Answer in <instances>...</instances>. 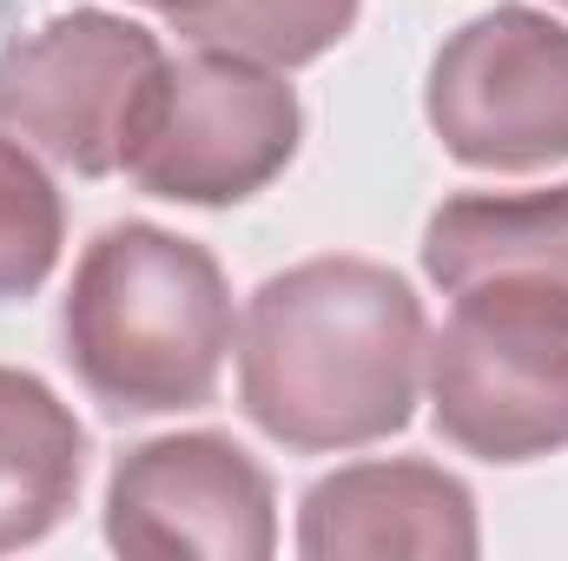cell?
<instances>
[{
    "mask_svg": "<svg viewBox=\"0 0 568 561\" xmlns=\"http://www.w3.org/2000/svg\"><path fill=\"white\" fill-rule=\"evenodd\" d=\"M429 357L424 297L377 258H304L239 317V404L297 456L371 449L417 417Z\"/></svg>",
    "mask_w": 568,
    "mask_h": 561,
    "instance_id": "obj_1",
    "label": "cell"
},
{
    "mask_svg": "<svg viewBox=\"0 0 568 561\" xmlns=\"http://www.w3.org/2000/svg\"><path fill=\"white\" fill-rule=\"evenodd\" d=\"M239 350L225 265L165 225H106L67 284L60 357L106 417H179L219 397Z\"/></svg>",
    "mask_w": 568,
    "mask_h": 561,
    "instance_id": "obj_2",
    "label": "cell"
},
{
    "mask_svg": "<svg viewBox=\"0 0 568 561\" xmlns=\"http://www.w3.org/2000/svg\"><path fill=\"white\" fill-rule=\"evenodd\" d=\"M429 410L476 462H542L568 449V290L483 278L456 290L424 357Z\"/></svg>",
    "mask_w": 568,
    "mask_h": 561,
    "instance_id": "obj_3",
    "label": "cell"
},
{
    "mask_svg": "<svg viewBox=\"0 0 568 561\" xmlns=\"http://www.w3.org/2000/svg\"><path fill=\"white\" fill-rule=\"evenodd\" d=\"M159 73L165 47L152 27L106 7L53 13L0 47V133L80 178H113Z\"/></svg>",
    "mask_w": 568,
    "mask_h": 561,
    "instance_id": "obj_4",
    "label": "cell"
},
{
    "mask_svg": "<svg viewBox=\"0 0 568 561\" xmlns=\"http://www.w3.org/2000/svg\"><path fill=\"white\" fill-rule=\"evenodd\" d=\"M297 140H304V106L278 67L199 47L185 60H165L120 172L145 198L239 205L291 165Z\"/></svg>",
    "mask_w": 568,
    "mask_h": 561,
    "instance_id": "obj_5",
    "label": "cell"
},
{
    "mask_svg": "<svg viewBox=\"0 0 568 561\" xmlns=\"http://www.w3.org/2000/svg\"><path fill=\"white\" fill-rule=\"evenodd\" d=\"M429 133L456 165L542 172L568 159V27L503 0L463 20L424 80Z\"/></svg>",
    "mask_w": 568,
    "mask_h": 561,
    "instance_id": "obj_6",
    "label": "cell"
},
{
    "mask_svg": "<svg viewBox=\"0 0 568 561\" xmlns=\"http://www.w3.org/2000/svg\"><path fill=\"white\" fill-rule=\"evenodd\" d=\"M106 542L140 561H272V476L219 429L133 442L106 476Z\"/></svg>",
    "mask_w": 568,
    "mask_h": 561,
    "instance_id": "obj_7",
    "label": "cell"
},
{
    "mask_svg": "<svg viewBox=\"0 0 568 561\" xmlns=\"http://www.w3.org/2000/svg\"><path fill=\"white\" fill-rule=\"evenodd\" d=\"M483 549L476 496L463 476L424 456H377L317 476L297 502L304 561H469Z\"/></svg>",
    "mask_w": 568,
    "mask_h": 561,
    "instance_id": "obj_8",
    "label": "cell"
},
{
    "mask_svg": "<svg viewBox=\"0 0 568 561\" xmlns=\"http://www.w3.org/2000/svg\"><path fill=\"white\" fill-rule=\"evenodd\" d=\"M424 272L443 297L483 278H529L568 290V185L443 198L424 225Z\"/></svg>",
    "mask_w": 568,
    "mask_h": 561,
    "instance_id": "obj_9",
    "label": "cell"
},
{
    "mask_svg": "<svg viewBox=\"0 0 568 561\" xmlns=\"http://www.w3.org/2000/svg\"><path fill=\"white\" fill-rule=\"evenodd\" d=\"M87 482V429L33 370L0 364V555L47 542Z\"/></svg>",
    "mask_w": 568,
    "mask_h": 561,
    "instance_id": "obj_10",
    "label": "cell"
},
{
    "mask_svg": "<svg viewBox=\"0 0 568 561\" xmlns=\"http://www.w3.org/2000/svg\"><path fill=\"white\" fill-rule=\"evenodd\" d=\"M357 7L364 0H152V13L179 40L278 73L324 60L357 27Z\"/></svg>",
    "mask_w": 568,
    "mask_h": 561,
    "instance_id": "obj_11",
    "label": "cell"
},
{
    "mask_svg": "<svg viewBox=\"0 0 568 561\" xmlns=\"http://www.w3.org/2000/svg\"><path fill=\"white\" fill-rule=\"evenodd\" d=\"M67 245V205L47 178V165L20 140L0 133V304L33 297L53 278Z\"/></svg>",
    "mask_w": 568,
    "mask_h": 561,
    "instance_id": "obj_12",
    "label": "cell"
},
{
    "mask_svg": "<svg viewBox=\"0 0 568 561\" xmlns=\"http://www.w3.org/2000/svg\"><path fill=\"white\" fill-rule=\"evenodd\" d=\"M140 7H152V0H140Z\"/></svg>",
    "mask_w": 568,
    "mask_h": 561,
    "instance_id": "obj_13",
    "label": "cell"
},
{
    "mask_svg": "<svg viewBox=\"0 0 568 561\" xmlns=\"http://www.w3.org/2000/svg\"><path fill=\"white\" fill-rule=\"evenodd\" d=\"M556 7H568V0H556Z\"/></svg>",
    "mask_w": 568,
    "mask_h": 561,
    "instance_id": "obj_14",
    "label": "cell"
}]
</instances>
